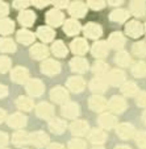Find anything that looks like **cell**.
<instances>
[{
	"label": "cell",
	"mask_w": 146,
	"mask_h": 149,
	"mask_svg": "<svg viewBox=\"0 0 146 149\" xmlns=\"http://www.w3.org/2000/svg\"><path fill=\"white\" fill-rule=\"evenodd\" d=\"M29 73L26 69L24 68H15L13 71H12V79L17 83H24V82L28 79Z\"/></svg>",
	"instance_id": "6da1fadb"
},
{
	"label": "cell",
	"mask_w": 146,
	"mask_h": 149,
	"mask_svg": "<svg viewBox=\"0 0 146 149\" xmlns=\"http://www.w3.org/2000/svg\"><path fill=\"white\" fill-rule=\"evenodd\" d=\"M26 90H28V93L30 94V95H34V96L39 95L44 90V84L39 81H37V79H32V81H29L28 84H26Z\"/></svg>",
	"instance_id": "7a4b0ae2"
},
{
	"label": "cell",
	"mask_w": 146,
	"mask_h": 149,
	"mask_svg": "<svg viewBox=\"0 0 146 149\" xmlns=\"http://www.w3.org/2000/svg\"><path fill=\"white\" fill-rule=\"evenodd\" d=\"M26 123V118L21 113H15L8 118V124L13 128H23Z\"/></svg>",
	"instance_id": "3957f363"
},
{
	"label": "cell",
	"mask_w": 146,
	"mask_h": 149,
	"mask_svg": "<svg viewBox=\"0 0 146 149\" xmlns=\"http://www.w3.org/2000/svg\"><path fill=\"white\" fill-rule=\"evenodd\" d=\"M42 73L48 74V75H53V74L58 73L59 71V63L55 61H51V59H48L46 62L42 63Z\"/></svg>",
	"instance_id": "277c9868"
},
{
	"label": "cell",
	"mask_w": 146,
	"mask_h": 149,
	"mask_svg": "<svg viewBox=\"0 0 146 149\" xmlns=\"http://www.w3.org/2000/svg\"><path fill=\"white\" fill-rule=\"evenodd\" d=\"M46 20H48V23L50 24V25L58 26L59 24H62L63 16H62V13L59 11H55V9H53V11H50L48 13V16H46Z\"/></svg>",
	"instance_id": "5b68a950"
},
{
	"label": "cell",
	"mask_w": 146,
	"mask_h": 149,
	"mask_svg": "<svg viewBox=\"0 0 146 149\" xmlns=\"http://www.w3.org/2000/svg\"><path fill=\"white\" fill-rule=\"evenodd\" d=\"M127 32L130 34L132 37H138L142 34L143 32V26L141 23H137V21H132L127 25Z\"/></svg>",
	"instance_id": "8992f818"
},
{
	"label": "cell",
	"mask_w": 146,
	"mask_h": 149,
	"mask_svg": "<svg viewBox=\"0 0 146 149\" xmlns=\"http://www.w3.org/2000/svg\"><path fill=\"white\" fill-rule=\"evenodd\" d=\"M37 115H38L39 118L48 119L53 115V108H51V106L48 103H41L37 106Z\"/></svg>",
	"instance_id": "52a82bcc"
},
{
	"label": "cell",
	"mask_w": 146,
	"mask_h": 149,
	"mask_svg": "<svg viewBox=\"0 0 146 149\" xmlns=\"http://www.w3.org/2000/svg\"><path fill=\"white\" fill-rule=\"evenodd\" d=\"M71 49L74 50V53L76 54H84L87 52V42L83 38H76L75 41L71 44Z\"/></svg>",
	"instance_id": "ba28073f"
},
{
	"label": "cell",
	"mask_w": 146,
	"mask_h": 149,
	"mask_svg": "<svg viewBox=\"0 0 146 149\" xmlns=\"http://www.w3.org/2000/svg\"><path fill=\"white\" fill-rule=\"evenodd\" d=\"M34 19L36 17H34V13L32 11H23L19 15V21L23 25H26V26L32 25L34 23Z\"/></svg>",
	"instance_id": "9c48e42d"
},
{
	"label": "cell",
	"mask_w": 146,
	"mask_h": 149,
	"mask_svg": "<svg viewBox=\"0 0 146 149\" xmlns=\"http://www.w3.org/2000/svg\"><path fill=\"white\" fill-rule=\"evenodd\" d=\"M107 104L111 107V110L116 111V112H121V111H124V108H125V100H124L122 98H118V96H113L112 100Z\"/></svg>",
	"instance_id": "30bf717a"
},
{
	"label": "cell",
	"mask_w": 146,
	"mask_h": 149,
	"mask_svg": "<svg viewBox=\"0 0 146 149\" xmlns=\"http://www.w3.org/2000/svg\"><path fill=\"white\" fill-rule=\"evenodd\" d=\"M29 140H30L32 144H34L36 146H42V145H45V144L48 143L49 137L42 132H36V133H33V135L30 136Z\"/></svg>",
	"instance_id": "8fae6325"
},
{
	"label": "cell",
	"mask_w": 146,
	"mask_h": 149,
	"mask_svg": "<svg viewBox=\"0 0 146 149\" xmlns=\"http://www.w3.org/2000/svg\"><path fill=\"white\" fill-rule=\"evenodd\" d=\"M86 6L83 3H80V1H75V3H73L70 6V13L74 15V16H78V17H82L84 16L86 13Z\"/></svg>",
	"instance_id": "7c38bea8"
},
{
	"label": "cell",
	"mask_w": 146,
	"mask_h": 149,
	"mask_svg": "<svg viewBox=\"0 0 146 149\" xmlns=\"http://www.w3.org/2000/svg\"><path fill=\"white\" fill-rule=\"evenodd\" d=\"M71 69L74 71H79V73H83V71L87 70V62L84 61L80 57H76L71 61Z\"/></svg>",
	"instance_id": "4fadbf2b"
},
{
	"label": "cell",
	"mask_w": 146,
	"mask_h": 149,
	"mask_svg": "<svg viewBox=\"0 0 146 149\" xmlns=\"http://www.w3.org/2000/svg\"><path fill=\"white\" fill-rule=\"evenodd\" d=\"M51 99L58 103H62L67 99V93H66L65 88L62 87H55L54 90H51Z\"/></svg>",
	"instance_id": "5bb4252c"
},
{
	"label": "cell",
	"mask_w": 146,
	"mask_h": 149,
	"mask_svg": "<svg viewBox=\"0 0 146 149\" xmlns=\"http://www.w3.org/2000/svg\"><path fill=\"white\" fill-rule=\"evenodd\" d=\"M30 54L33 58L39 59V58H45L48 56V49L44 45H34L33 48L30 49Z\"/></svg>",
	"instance_id": "9a60e30c"
},
{
	"label": "cell",
	"mask_w": 146,
	"mask_h": 149,
	"mask_svg": "<svg viewBox=\"0 0 146 149\" xmlns=\"http://www.w3.org/2000/svg\"><path fill=\"white\" fill-rule=\"evenodd\" d=\"M16 49L15 42L11 38H1L0 40V50L3 53H12Z\"/></svg>",
	"instance_id": "2e32d148"
},
{
	"label": "cell",
	"mask_w": 146,
	"mask_h": 149,
	"mask_svg": "<svg viewBox=\"0 0 146 149\" xmlns=\"http://www.w3.org/2000/svg\"><path fill=\"white\" fill-rule=\"evenodd\" d=\"M69 87L73 91H82L84 88V81L80 77H74V78L69 79Z\"/></svg>",
	"instance_id": "e0dca14e"
},
{
	"label": "cell",
	"mask_w": 146,
	"mask_h": 149,
	"mask_svg": "<svg viewBox=\"0 0 146 149\" xmlns=\"http://www.w3.org/2000/svg\"><path fill=\"white\" fill-rule=\"evenodd\" d=\"M86 34H87L88 37H91V38H96V37H99L101 34V28L98 25V24H87V26H86Z\"/></svg>",
	"instance_id": "ac0fdd59"
},
{
	"label": "cell",
	"mask_w": 146,
	"mask_h": 149,
	"mask_svg": "<svg viewBox=\"0 0 146 149\" xmlns=\"http://www.w3.org/2000/svg\"><path fill=\"white\" fill-rule=\"evenodd\" d=\"M105 106H107V102L100 96H92V99L90 100V107L95 111L103 110V108H105Z\"/></svg>",
	"instance_id": "d6986e66"
},
{
	"label": "cell",
	"mask_w": 146,
	"mask_h": 149,
	"mask_svg": "<svg viewBox=\"0 0 146 149\" xmlns=\"http://www.w3.org/2000/svg\"><path fill=\"white\" fill-rule=\"evenodd\" d=\"M13 28H15L13 21H11V20H8V19L0 20V33L9 34L13 32Z\"/></svg>",
	"instance_id": "ffe728a7"
},
{
	"label": "cell",
	"mask_w": 146,
	"mask_h": 149,
	"mask_svg": "<svg viewBox=\"0 0 146 149\" xmlns=\"http://www.w3.org/2000/svg\"><path fill=\"white\" fill-rule=\"evenodd\" d=\"M92 53L96 57H104L108 53V45L105 42H98L92 48Z\"/></svg>",
	"instance_id": "44dd1931"
},
{
	"label": "cell",
	"mask_w": 146,
	"mask_h": 149,
	"mask_svg": "<svg viewBox=\"0 0 146 149\" xmlns=\"http://www.w3.org/2000/svg\"><path fill=\"white\" fill-rule=\"evenodd\" d=\"M17 40L23 44H32L34 41V34L29 31H20L17 33Z\"/></svg>",
	"instance_id": "7402d4cb"
},
{
	"label": "cell",
	"mask_w": 146,
	"mask_h": 149,
	"mask_svg": "<svg viewBox=\"0 0 146 149\" xmlns=\"http://www.w3.org/2000/svg\"><path fill=\"white\" fill-rule=\"evenodd\" d=\"M133 127L129 125V124H121L120 127L117 128V133L118 136H121L122 139H129L130 136L133 135Z\"/></svg>",
	"instance_id": "603a6c76"
},
{
	"label": "cell",
	"mask_w": 146,
	"mask_h": 149,
	"mask_svg": "<svg viewBox=\"0 0 146 149\" xmlns=\"http://www.w3.org/2000/svg\"><path fill=\"white\" fill-rule=\"evenodd\" d=\"M37 34H38V37L41 40H44V41H50V40H53L54 32L51 31L50 28H48V26H41V28H38V31H37Z\"/></svg>",
	"instance_id": "cb8c5ba5"
},
{
	"label": "cell",
	"mask_w": 146,
	"mask_h": 149,
	"mask_svg": "<svg viewBox=\"0 0 146 149\" xmlns=\"http://www.w3.org/2000/svg\"><path fill=\"white\" fill-rule=\"evenodd\" d=\"M122 81H124V73L122 71L113 70V71H111L109 75H108V82H109L111 84H120Z\"/></svg>",
	"instance_id": "d4e9b609"
},
{
	"label": "cell",
	"mask_w": 146,
	"mask_h": 149,
	"mask_svg": "<svg viewBox=\"0 0 146 149\" xmlns=\"http://www.w3.org/2000/svg\"><path fill=\"white\" fill-rule=\"evenodd\" d=\"M16 104H17V107L19 108L25 110V111L32 110V107H33V102H32V99L26 98V96H20V98L17 99Z\"/></svg>",
	"instance_id": "484cf974"
},
{
	"label": "cell",
	"mask_w": 146,
	"mask_h": 149,
	"mask_svg": "<svg viewBox=\"0 0 146 149\" xmlns=\"http://www.w3.org/2000/svg\"><path fill=\"white\" fill-rule=\"evenodd\" d=\"M79 29H80V26H79V24L76 23V21H74V20H69V21H66L65 32L67 34H70V36H73V34H78Z\"/></svg>",
	"instance_id": "4316f807"
},
{
	"label": "cell",
	"mask_w": 146,
	"mask_h": 149,
	"mask_svg": "<svg viewBox=\"0 0 146 149\" xmlns=\"http://www.w3.org/2000/svg\"><path fill=\"white\" fill-rule=\"evenodd\" d=\"M78 112H79L78 106L74 103H70V104H67V106H65L63 110H62V113L65 116H67V118H75V116L78 115Z\"/></svg>",
	"instance_id": "83f0119b"
},
{
	"label": "cell",
	"mask_w": 146,
	"mask_h": 149,
	"mask_svg": "<svg viewBox=\"0 0 146 149\" xmlns=\"http://www.w3.org/2000/svg\"><path fill=\"white\" fill-rule=\"evenodd\" d=\"M71 131H73L74 133H78V135H83V133H86V131H87V124L84 123V121H74L73 124H71Z\"/></svg>",
	"instance_id": "f1b7e54d"
},
{
	"label": "cell",
	"mask_w": 146,
	"mask_h": 149,
	"mask_svg": "<svg viewBox=\"0 0 146 149\" xmlns=\"http://www.w3.org/2000/svg\"><path fill=\"white\" fill-rule=\"evenodd\" d=\"M124 42H125V40L121 36V33H113L109 38V44L113 48H122Z\"/></svg>",
	"instance_id": "f546056e"
},
{
	"label": "cell",
	"mask_w": 146,
	"mask_h": 149,
	"mask_svg": "<svg viewBox=\"0 0 146 149\" xmlns=\"http://www.w3.org/2000/svg\"><path fill=\"white\" fill-rule=\"evenodd\" d=\"M28 140H29V137L24 131H17L13 135V143L16 145H23V144L28 143Z\"/></svg>",
	"instance_id": "4dcf8cb0"
},
{
	"label": "cell",
	"mask_w": 146,
	"mask_h": 149,
	"mask_svg": "<svg viewBox=\"0 0 146 149\" xmlns=\"http://www.w3.org/2000/svg\"><path fill=\"white\" fill-rule=\"evenodd\" d=\"M90 140L92 143H103L105 140V133L101 130H93L92 132L90 133Z\"/></svg>",
	"instance_id": "1f68e13d"
},
{
	"label": "cell",
	"mask_w": 146,
	"mask_h": 149,
	"mask_svg": "<svg viewBox=\"0 0 146 149\" xmlns=\"http://www.w3.org/2000/svg\"><path fill=\"white\" fill-rule=\"evenodd\" d=\"M49 127H50V130L53 131V132L61 133L62 131L65 130V123L62 120H59V119H53V120L50 121V124H49Z\"/></svg>",
	"instance_id": "d6a6232c"
},
{
	"label": "cell",
	"mask_w": 146,
	"mask_h": 149,
	"mask_svg": "<svg viewBox=\"0 0 146 149\" xmlns=\"http://www.w3.org/2000/svg\"><path fill=\"white\" fill-rule=\"evenodd\" d=\"M116 124V119L112 115H103L100 118V125L104 128H111Z\"/></svg>",
	"instance_id": "836d02e7"
},
{
	"label": "cell",
	"mask_w": 146,
	"mask_h": 149,
	"mask_svg": "<svg viewBox=\"0 0 146 149\" xmlns=\"http://www.w3.org/2000/svg\"><path fill=\"white\" fill-rule=\"evenodd\" d=\"M53 52L58 57H65L66 54H67V49H66V46L63 45V42L62 41H57L55 44H54L53 45Z\"/></svg>",
	"instance_id": "e575fe53"
},
{
	"label": "cell",
	"mask_w": 146,
	"mask_h": 149,
	"mask_svg": "<svg viewBox=\"0 0 146 149\" xmlns=\"http://www.w3.org/2000/svg\"><path fill=\"white\" fill-rule=\"evenodd\" d=\"M145 9L146 7L142 1H133L132 3V12L134 15H137V16H142L145 13Z\"/></svg>",
	"instance_id": "d590c367"
},
{
	"label": "cell",
	"mask_w": 146,
	"mask_h": 149,
	"mask_svg": "<svg viewBox=\"0 0 146 149\" xmlns=\"http://www.w3.org/2000/svg\"><path fill=\"white\" fill-rule=\"evenodd\" d=\"M91 88L93 91H104L105 90V82L101 78H96L91 82Z\"/></svg>",
	"instance_id": "8d00e7d4"
},
{
	"label": "cell",
	"mask_w": 146,
	"mask_h": 149,
	"mask_svg": "<svg viewBox=\"0 0 146 149\" xmlns=\"http://www.w3.org/2000/svg\"><path fill=\"white\" fill-rule=\"evenodd\" d=\"M11 68V59L6 56L0 57V73H6Z\"/></svg>",
	"instance_id": "74e56055"
},
{
	"label": "cell",
	"mask_w": 146,
	"mask_h": 149,
	"mask_svg": "<svg viewBox=\"0 0 146 149\" xmlns=\"http://www.w3.org/2000/svg\"><path fill=\"white\" fill-rule=\"evenodd\" d=\"M111 19L115 21H124L128 19V12L127 11H115L111 16Z\"/></svg>",
	"instance_id": "f35d334b"
},
{
	"label": "cell",
	"mask_w": 146,
	"mask_h": 149,
	"mask_svg": "<svg viewBox=\"0 0 146 149\" xmlns=\"http://www.w3.org/2000/svg\"><path fill=\"white\" fill-rule=\"evenodd\" d=\"M116 62L121 66H127V65H129L130 58L127 53H120V54H117V57H116Z\"/></svg>",
	"instance_id": "ab89813d"
},
{
	"label": "cell",
	"mask_w": 146,
	"mask_h": 149,
	"mask_svg": "<svg viewBox=\"0 0 146 149\" xmlns=\"http://www.w3.org/2000/svg\"><path fill=\"white\" fill-rule=\"evenodd\" d=\"M122 93H124V94H127V95H134V94L137 93V87H136V84H134V83L129 82V83L124 84Z\"/></svg>",
	"instance_id": "60d3db41"
},
{
	"label": "cell",
	"mask_w": 146,
	"mask_h": 149,
	"mask_svg": "<svg viewBox=\"0 0 146 149\" xmlns=\"http://www.w3.org/2000/svg\"><path fill=\"white\" fill-rule=\"evenodd\" d=\"M133 74L141 77L143 74H146V65L145 63H137V65L133 68Z\"/></svg>",
	"instance_id": "b9f144b4"
},
{
	"label": "cell",
	"mask_w": 146,
	"mask_h": 149,
	"mask_svg": "<svg viewBox=\"0 0 146 149\" xmlns=\"http://www.w3.org/2000/svg\"><path fill=\"white\" fill-rule=\"evenodd\" d=\"M133 52L137 54H140V56H143V54H146V44L145 42H140V44H136L134 48H133Z\"/></svg>",
	"instance_id": "7bdbcfd3"
},
{
	"label": "cell",
	"mask_w": 146,
	"mask_h": 149,
	"mask_svg": "<svg viewBox=\"0 0 146 149\" xmlns=\"http://www.w3.org/2000/svg\"><path fill=\"white\" fill-rule=\"evenodd\" d=\"M70 149H86V144L82 140H73L70 143Z\"/></svg>",
	"instance_id": "ee69618b"
},
{
	"label": "cell",
	"mask_w": 146,
	"mask_h": 149,
	"mask_svg": "<svg viewBox=\"0 0 146 149\" xmlns=\"http://www.w3.org/2000/svg\"><path fill=\"white\" fill-rule=\"evenodd\" d=\"M105 63H103V62H99V63H96V68H95V71L98 74H103L105 73V70H107V68H105Z\"/></svg>",
	"instance_id": "f6af8a7d"
},
{
	"label": "cell",
	"mask_w": 146,
	"mask_h": 149,
	"mask_svg": "<svg viewBox=\"0 0 146 149\" xmlns=\"http://www.w3.org/2000/svg\"><path fill=\"white\" fill-rule=\"evenodd\" d=\"M137 143L141 146H146V133H140L137 136Z\"/></svg>",
	"instance_id": "bcb514c9"
},
{
	"label": "cell",
	"mask_w": 146,
	"mask_h": 149,
	"mask_svg": "<svg viewBox=\"0 0 146 149\" xmlns=\"http://www.w3.org/2000/svg\"><path fill=\"white\" fill-rule=\"evenodd\" d=\"M8 13V6L3 1H0V17L1 16H6Z\"/></svg>",
	"instance_id": "7dc6e473"
},
{
	"label": "cell",
	"mask_w": 146,
	"mask_h": 149,
	"mask_svg": "<svg viewBox=\"0 0 146 149\" xmlns=\"http://www.w3.org/2000/svg\"><path fill=\"white\" fill-rule=\"evenodd\" d=\"M7 143H8V136H7V133L0 132V148L4 146Z\"/></svg>",
	"instance_id": "c3c4849f"
},
{
	"label": "cell",
	"mask_w": 146,
	"mask_h": 149,
	"mask_svg": "<svg viewBox=\"0 0 146 149\" xmlns=\"http://www.w3.org/2000/svg\"><path fill=\"white\" fill-rule=\"evenodd\" d=\"M88 6L92 8H103L104 1H88Z\"/></svg>",
	"instance_id": "681fc988"
},
{
	"label": "cell",
	"mask_w": 146,
	"mask_h": 149,
	"mask_svg": "<svg viewBox=\"0 0 146 149\" xmlns=\"http://www.w3.org/2000/svg\"><path fill=\"white\" fill-rule=\"evenodd\" d=\"M137 102H138V104H140V106L146 107V94H141V96H138Z\"/></svg>",
	"instance_id": "f907efd6"
},
{
	"label": "cell",
	"mask_w": 146,
	"mask_h": 149,
	"mask_svg": "<svg viewBox=\"0 0 146 149\" xmlns=\"http://www.w3.org/2000/svg\"><path fill=\"white\" fill-rule=\"evenodd\" d=\"M7 94H8V90H7V87H6V86H3V84H0V98L6 96Z\"/></svg>",
	"instance_id": "816d5d0a"
},
{
	"label": "cell",
	"mask_w": 146,
	"mask_h": 149,
	"mask_svg": "<svg viewBox=\"0 0 146 149\" xmlns=\"http://www.w3.org/2000/svg\"><path fill=\"white\" fill-rule=\"evenodd\" d=\"M28 1H15V7L16 8H23V7H26L28 6Z\"/></svg>",
	"instance_id": "f5cc1de1"
},
{
	"label": "cell",
	"mask_w": 146,
	"mask_h": 149,
	"mask_svg": "<svg viewBox=\"0 0 146 149\" xmlns=\"http://www.w3.org/2000/svg\"><path fill=\"white\" fill-rule=\"evenodd\" d=\"M49 149H63V146L59 145V144H53V145L49 146Z\"/></svg>",
	"instance_id": "db71d44e"
},
{
	"label": "cell",
	"mask_w": 146,
	"mask_h": 149,
	"mask_svg": "<svg viewBox=\"0 0 146 149\" xmlns=\"http://www.w3.org/2000/svg\"><path fill=\"white\" fill-rule=\"evenodd\" d=\"M4 119H6V112H4V111L0 108V123H1Z\"/></svg>",
	"instance_id": "11a10c76"
},
{
	"label": "cell",
	"mask_w": 146,
	"mask_h": 149,
	"mask_svg": "<svg viewBox=\"0 0 146 149\" xmlns=\"http://www.w3.org/2000/svg\"><path fill=\"white\" fill-rule=\"evenodd\" d=\"M36 6H38V7H44V6H46L48 4V1H36Z\"/></svg>",
	"instance_id": "9f6ffc18"
},
{
	"label": "cell",
	"mask_w": 146,
	"mask_h": 149,
	"mask_svg": "<svg viewBox=\"0 0 146 149\" xmlns=\"http://www.w3.org/2000/svg\"><path fill=\"white\" fill-rule=\"evenodd\" d=\"M116 149H129V148H127V146H120V148H116Z\"/></svg>",
	"instance_id": "6f0895ef"
},
{
	"label": "cell",
	"mask_w": 146,
	"mask_h": 149,
	"mask_svg": "<svg viewBox=\"0 0 146 149\" xmlns=\"http://www.w3.org/2000/svg\"><path fill=\"white\" fill-rule=\"evenodd\" d=\"M143 119H145V121H146V112L143 113Z\"/></svg>",
	"instance_id": "680465c9"
},
{
	"label": "cell",
	"mask_w": 146,
	"mask_h": 149,
	"mask_svg": "<svg viewBox=\"0 0 146 149\" xmlns=\"http://www.w3.org/2000/svg\"><path fill=\"white\" fill-rule=\"evenodd\" d=\"M95 149H103V148H95Z\"/></svg>",
	"instance_id": "91938a15"
}]
</instances>
